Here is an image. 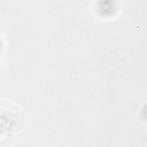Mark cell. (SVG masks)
Listing matches in <instances>:
<instances>
[{
	"instance_id": "obj_1",
	"label": "cell",
	"mask_w": 147,
	"mask_h": 147,
	"mask_svg": "<svg viewBox=\"0 0 147 147\" xmlns=\"http://www.w3.org/2000/svg\"><path fill=\"white\" fill-rule=\"evenodd\" d=\"M4 110L1 109V145L6 146L17 143L26 133L29 119L17 105L5 99Z\"/></svg>"
}]
</instances>
